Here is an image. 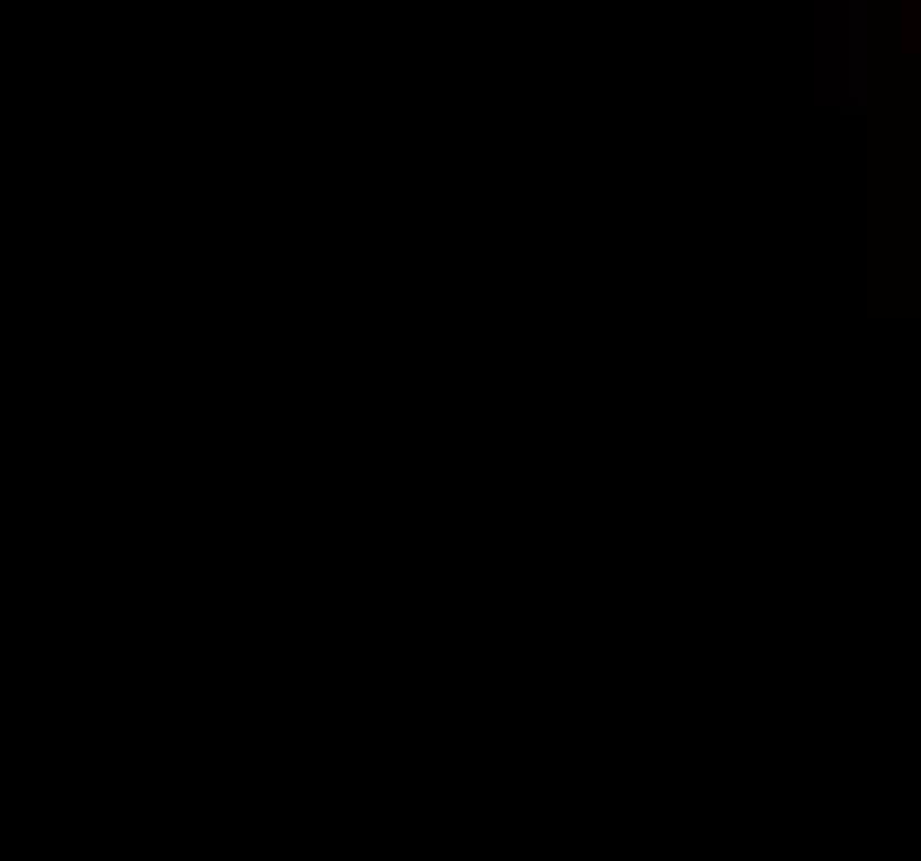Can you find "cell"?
Listing matches in <instances>:
<instances>
[{"mask_svg": "<svg viewBox=\"0 0 921 861\" xmlns=\"http://www.w3.org/2000/svg\"><path fill=\"white\" fill-rule=\"evenodd\" d=\"M862 318L909 325L921 318V206H862Z\"/></svg>", "mask_w": 921, "mask_h": 861, "instance_id": "obj_2", "label": "cell"}, {"mask_svg": "<svg viewBox=\"0 0 921 861\" xmlns=\"http://www.w3.org/2000/svg\"><path fill=\"white\" fill-rule=\"evenodd\" d=\"M809 106H876V0H809Z\"/></svg>", "mask_w": 921, "mask_h": 861, "instance_id": "obj_1", "label": "cell"}]
</instances>
